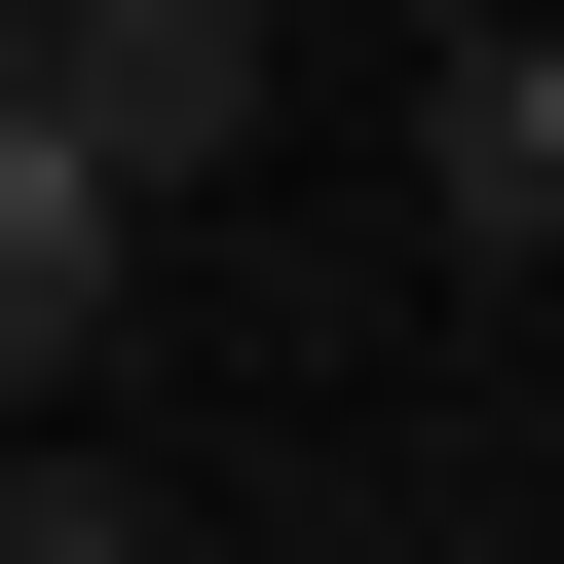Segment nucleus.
I'll return each mask as SVG.
<instances>
[{
  "label": "nucleus",
  "mask_w": 564,
  "mask_h": 564,
  "mask_svg": "<svg viewBox=\"0 0 564 564\" xmlns=\"http://www.w3.org/2000/svg\"><path fill=\"white\" fill-rule=\"evenodd\" d=\"M414 188H452V263H564V0H489L414 76Z\"/></svg>",
  "instance_id": "3"
},
{
  "label": "nucleus",
  "mask_w": 564,
  "mask_h": 564,
  "mask_svg": "<svg viewBox=\"0 0 564 564\" xmlns=\"http://www.w3.org/2000/svg\"><path fill=\"white\" fill-rule=\"evenodd\" d=\"M0 76H39L113 188H188V151H263V0H0Z\"/></svg>",
  "instance_id": "1"
},
{
  "label": "nucleus",
  "mask_w": 564,
  "mask_h": 564,
  "mask_svg": "<svg viewBox=\"0 0 564 564\" xmlns=\"http://www.w3.org/2000/svg\"><path fill=\"white\" fill-rule=\"evenodd\" d=\"M113 263H151V188H113V151L39 113V76H0V414H39V377L113 339Z\"/></svg>",
  "instance_id": "2"
}]
</instances>
